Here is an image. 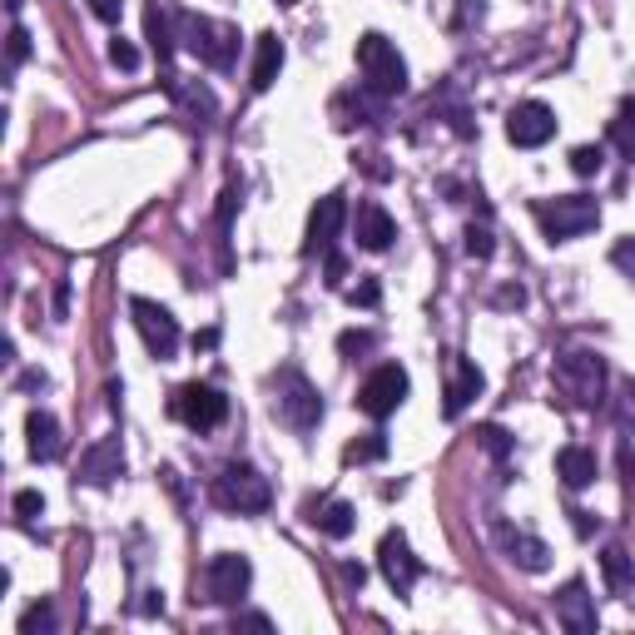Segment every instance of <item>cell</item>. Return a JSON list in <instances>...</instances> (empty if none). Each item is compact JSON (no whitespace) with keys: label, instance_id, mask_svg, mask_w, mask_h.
Returning a JSON list of instances; mask_svg holds the SVG:
<instances>
[{"label":"cell","instance_id":"obj_1","mask_svg":"<svg viewBox=\"0 0 635 635\" xmlns=\"http://www.w3.org/2000/svg\"><path fill=\"white\" fill-rule=\"evenodd\" d=\"M179 45L209 70H234V60H239V30L229 20L179 10Z\"/></svg>","mask_w":635,"mask_h":635},{"label":"cell","instance_id":"obj_2","mask_svg":"<svg viewBox=\"0 0 635 635\" xmlns=\"http://www.w3.org/2000/svg\"><path fill=\"white\" fill-rule=\"evenodd\" d=\"M358 70H363V85L378 100H392V95L407 90V60L397 55V45L387 35H378V30H368L358 40Z\"/></svg>","mask_w":635,"mask_h":635},{"label":"cell","instance_id":"obj_3","mask_svg":"<svg viewBox=\"0 0 635 635\" xmlns=\"http://www.w3.org/2000/svg\"><path fill=\"white\" fill-rule=\"evenodd\" d=\"M536 224H541V234H546L551 244H566V239H576V234H586V229L601 224V204H596L591 194L541 199V204H536Z\"/></svg>","mask_w":635,"mask_h":635},{"label":"cell","instance_id":"obj_4","mask_svg":"<svg viewBox=\"0 0 635 635\" xmlns=\"http://www.w3.org/2000/svg\"><path fill=\"white\" fill-rule=\"evenodd\" d=\"M214 502L224 511H239V516H254V511H268L273 502V487L268 477L249 467V462H229L219 477H214Z\"/></svg>","mask_w":635,"mask_h":635},{"label":"cell","instance_id":"obj_5","mask_svg":"<svg viewBox=\"0 0 635 635\" xmlns=\"http://www.w3.org/2000/svg\"><path fill=\"white\" fill-rule=\"evenodd\" d=\"M169 412H174L189 432H214V427H224V417H229V397H224L214 382H184V387H174Z\"/></svg>","mask_w":635,"mask_h":635},{"label":"cell","instance_id":"obj_6","mask_svg":"<svg viewBox=\"0 0 635 635\" xmlns=\"http://www.w3.org/2000/svg\"><path fill=\"white\" fill-rule=\"evenodd\" d=\"M556 387L576 407H596L606 397V363L596 353H561L556 358Z\"/></svg>","mask_w":635,"mask_h":635},{"label":"cell","instance_id":"obj_7","mask_svg":"<svg viewBox=\"0 0 635 635\" xmlns=\"http://www.w3.org/2000/svg\"><path fill=\"white\" fill-rule=\"evenodd\" d=\"M273 407H278V417L293 427V432H308V427H318V417H323V397H318V387L303 378V373H293V368H283L278 382H273Z\"/></svg>","mask_w":635,"mask_h":635},{"label":"cell","instance_id":"obj_8","mask_svg":"<svg viewBox=\"0 0 635 635\" xmlns=\"http://www.w3.org/2000/svg\"><path fill=\"white\" fill-rule=\"evenodd\" d=\"M129 313H134V328H139L149 358L169 363L179 353V323H174V313L164 303H154V298H129Z\"/></svg>","mask_w":635,"mask_h":635},{"label":"cell","instance_id":"obj_9","mask_svg":"<svg viewBox=\"0 0 635 635\" xmlns=\"http://www.w3.org/2000/svg\"><path fill=\"white\" fill-rule=\"evenodd\" d=\"M249 586H254V566H249V556H239V551H219V556L209 561V571H204V596H209L214 606L244 601Z\"/></svg>","mask_w":635,"mask_h":635},{"label":"cell","instance_id":"obj_10","mask_svg":"<svg viewBox=\"0 0 635 635\" xmlns=\"http://www.w3.org/2000/svg\"><path fill=\"white\" fill-rule=\"evenodd\" d=\"M407 368H397V363H382V368H373L368 373V382L358 387V407L373 417V422H382V417H392L397 407H402V397H407Z\"/></svg>","mask_w":635,"mask_h":635},{"label":"cell","instance_id":"obj_11","mask_svg":"<svg viewBox=\"0 0 635 635\" xmlns=\"http://www.w3.org/2000/svg\"><path fill=\"white\" fill-rule=\"evenodd\" d=\"M551 134H556V110L541 100H521L507 115V139L516 149H541Z\"/></svg>","mask_w":635,"mask_h":635},{"label":"cell","instance_id":"obj_12","mask_svg":"<svg viewBox=\"0 0 635 635\" xmlns=\"http://www.w3.org/2000/svg\"><path fill=\"white\" fill-rule=\"evenodd\" d=\"M378 566H382V576H387V586H392L397 596H407V591L417 586V576H422V561L412 556V546H407L402 531H387V536H382Z\"/></svg>","mask_w":635,"mask_h":635},{"label":"cell","instance_id":"obj_13","mask_svg":"<svg viewBox=\"0 0 635 635\" xmlns=\"http://www.w3.org/2000/svg\"><path fill=\"white\" fill-rule=\"evenodd\" d=\"M343 224H348L343 194H323V199L313 204V214H308V244H303V254H333Z\"/></svg>","mask_w":635,"mask_h":635},{"label":"cell","instance_id":"obj_14","mask_svg":"<svg viewBox=\"0 0 635 635\" xmlns=\"http://www.w3.org/2000/svg\"><path fill=\"white\" fill-rule=\"evenodd\" d=\"M556 621H561L571 635H591L596 626H601V616H596V596L586 591V581H566V586L556 591Z\"/></svg>","mask_w":635,"mask_h":635},{"label":"cell","instance_id":"obj_15","mask_svg":"<svg viewBox=\"0 0 635 635\" xmlns=\"http://www.w3.org/2000/svg\"><path fill=\"white\" fill-rule=\"evenodd\" d=\"M120 472H125V447H120V437H105V442L85 447V457H80V482L110 487Z\"/></svg>","mask_w":635,"mask_h":635},{"label":"cell","instance_id":"obj_16","mask_svg":"<svg viewBox=\"0 0 635 635\" xmlns=\"http://www.w3.org/2000/svg\"><path fill=\"white\" fill-rule=\"evenodd\" d=\"M174 20H179V10H174L169 0H149V5H144V35H149V50L159 55V65H169L174 50H179Z\"/></svg>","mask_w":635,"mask_h":635},{"label":"cell","instance_id":"obj_17","mask_svg":"<svg viewBox=\"0 0 635 635\" xmlns=\"http://www.w3.org/2000/svg\"><path fill=\"white\" fill-rule=\"evenodd\" d=\"M353 234H358V244L368 249V254H382V249H392V239H397V224H392V214L382 209V204H358V219H353Z\"/></svg>","mask_w":635,"mask_h":635},{"label":"cell","instance_id":"obj_18","mask_svg":"<svg viewBox=\"0 0 635 635\" xmlns=\"http://www.w3.org/2000/svg\"><path fill=\"white\" fill-rule=\"evenodd\" d=\"M25 437H30V457H35V462H60L65 437H60V422H55L45 407H35V412L25 417Z\"/></svg>","mask_w":635,"mask_h":635},{"label":"cell","instance_id":"obj_19","mask_svg":"<svg viewBox=\"0 0 635 635\" xmlns=\"http://www.w3.org/2000/svg\"><path fill=\"white\" fill-rule=\"evenodd\" d=\"M472 397H482V368H477V363H467V358H457L452 382H447V402H442V412H447V417H462V412L472 407Z\"/></svg>","mask_w":635,"mask_h":635},{"label":"cell","instance_id":"obj_20","mask_svg":"<svg viewBox=\"0 0 635 635\" xmlns=\"http://www.w3.org/2000/svg\"><path fill=\"white\" fill-rule=\"evenodd\" d=\"M497 541L507 546V556L521 566V571H546L551 566V546L526 536V531H511V526H497Z\"/></svg>","mask_w":635,"mask_h":635},{"label":"cell","instance_id":"obj_21","mask_svg":"<svg viewBox=\"0 0 635 635\" xmlns=\"http://www.w3.org/2000/svg\"><path fill=\"white\" fill-rule=\"evenodd\" d=\"M596 472H601V467H596V452H591V447H561V452H556V477H561L571 492L591 487Z\"/></svg>","mask_w":635,"mask_h":635},{"label":"cell","instance_id":"obj_22","mask_svg":"<svg viewBox=\"0 0 635 635\" xmlns=\"http://www.w3.org/2000/svg\"><path fill=\"white\" fill-rule=\"evenodd\" d=\"M278 70H283V40H278V35H258L254 75H249V85H254V90H273Z\"/></svg>","mask_w":635,"mask_h":635},{"label":"cell","instance_id":"obj_23","mask_svg":"<svg viewBox=\"0 0 635 635\" xmlns=\"http://www.w3.org/2000/svg\"><path fill=\"white\" fill-rule=\"evenodd\" d=\"M308 521H313L323 536L343 541V536H353V526H358V511L348 507V502H323V507H308Z\"/></svg>","mask_w":635,"mask_h":635},{"label":"cell","instance_id":"obj_24","mask_svg":"<svg viewBox=\"0 0 635 635\" xmlns=\"http://www.w3.org/2000/svg\"><path fill=\"white\" fill-rule=\"evenodd\" d=\"M601 571H606V586H611L616 596L631 586V556H626L621 546H606V556H601Z\"/></svg>","mask_w":635,"mask_h":635},{"label":"cell","instance_id":"obj_25","mask_svg":"<svg viewBox=\"0 0 635 635\" xmlns=\"http://www.w3.org/2000/svg\"><path fill=\"white\" fill-rule=\"evenodd\" d=\"M387 457V437L382 432H368L363 442H348V452H343V462H378Z\"/></svg>","mask_w":635,"mask_h":635},{"label":"cell","instance_id":"obj_26","mask_svg":"<svg viewBox=\"0 0 635 635\" xmlns=\"http://www.w3.org/2000/svg\"><path fill=\"white\" fill-rule=\"evenodd\" d=\"M601 164H606V149H601V144H581V149H571V169H576L581 179L601 174Z\"/></svg>","mask_w":635,"mask_h":635},{"label":"cell","instance_id":"obj_27","mask_svg":"<svg viewBox=\"0 0 635 635\" xmlns=\"http://www.w3.org/2000/svg\"><path fill=\"white\" fill-rule=\"evenodd\" d=\"M20 631L35 635V631H55V611H50V601H35L25 616H20Z\"/></svg>","mask_w":635,"mask_h":635},{"label":"cell","instance_id":"obj_28","mask_svg":"<svg viewBox=\"0 0 635 635\" xmlns=\"http://www.w3.org/2000/svg\"><path fill=\"white\" fill-rule=\"evenodd\" d=\"M467 254H472V258H492V254H497V239H492V229H487V224H472V229H467Z\"/></svg>","mask_w":635,"mask_h":635},{"label":"cell","instance_id":"obj_29","mask_svg":"<svg viewBox=\"0 0 635 635\" xmlns=\"http://www.w3.org/2000/svg\"><path fill=\"white\" fill-rule=\"evenodd\" d=\"M373 348V333H363V328H348L343 338H338V353L343 358H358V353H368Z\"/></svg>","mask_w":635,"mask_h":635},{"label":"cell","instance_id":"obj_30","mask_svg":"<svg viewBox=\"0 0 635 635\" xmlns=\"http://www.w3.org/2000/svg\"><path fill=\"white\" fill-rule=\"evenodd\" d=\"M110 65H120V70H139V50L129 45L125 35H115V40H110Z\"/></svg>","mask_w":635,"mask_h":635},{"label":"cell","instance_id":"obj_31","mask_svg":"<svg viewBox=\"0 0 635 635\" xmlns=\"http://www.w3.org/2000/svg\"><path fill=\"white\" fill-rule=\"evenodd\" d=\"M40 511H45V497H40L35 487H25V492H15V516H20V521H35Z\"/></svg>","mask_w":635,"mask_h":635},{"label":"cell","instance_id":"obj_32","mask_svg":"<svg viewBox=\"0 0 635 635\" xmlns=\"http://www.w3.org/2000/svg\"><path fill=\"white\" fill-rule=\"evenodd\" d=\"M378 298H382V288H378V278H363L353 293H348V303L353 308H378Z\"/></svg>","mask_w":635,"mask_h":635},{"label":"cell","instance_id":"obj_33","mask_svg":"<svg viewBox=\"0 0 635 635\" xmlns=\"http://www.w3.org/2000/svg\"><path fill=\"white\" fill-rule=\"evenodd\" d=\"M20 60H30V35L20 25H10V65H20Z\"/></svg>","mask_w":635,"mask_h":635},{"label":"cell","instance_id":"obj_34","mask_svg":"<svg viewBox=\"0 0 635 635\" xmlns=\"http://www.w3.org/2000/svg\"><path fill=\"white\" fill-rule=\"evenodd\" d=\"M477 437H482V447H487V452H497V457H507V432H502V427H482Z\"/></svg>","mask_w":635,"mask_h":635},{"label":"cell","instance_id":"obj_35","mask_svg":"<svg viewBox=\"0 0 635 635\" xmlns=\"http://www.w3.org/2000/svg\"><path fill=\"white\" fill-rule=\"evenodd\" d=\"M482 15H487V5H482V0H462V10H457V30H462V25H472V20H482Z\"/></svg>","mask_w":635,"mask_h":635},{"label":"cell","instance_id":"obj_36","mask_svg":"<svg viewBox=\"0 0 635 635\" xmlns=\"http://www.w3.org/2000/svg\"><path fill=\"white\" fill-rule=\"evenodd\" d=\"M90 10H95L100 20H110V25H115V20H120V10H125V0H90Z\"/></svg>","mask_w":635,"mask_h":635},{"label":"cell","instance_id":"obj_37","mask_svg":"<svg viewBox=\"0 0 635 635\" xmlns=\"http://www.w3.org/2000/svg\"><path fill=\"white\" fill-rule=\"evenodd\" d=\"M616 263L635 278V239H621V244H616Z\"/></svg>","mask_w":635,"mask_h":635},{"label":"cell","instance_id":"obj_38","mask_svg":"<svg viewBox=\"0 0 635 635\" xmlns=\"http://www.w3.org/2000/svg\"><path fill=\"white\" fill-rule=\"evenodd\" d=\"M139 611H144V616H164V591H144Z\"/></svg>","mask_w":635,"mask_h":635},{"label":"cell","instance_id":"obj_39","mask_svg":"<svg viewBox=\"0 0 635 635\" xmlns=\"http://www.w3.org/2000/svg\"><path fill=\"white\" fill-rule=\"evenodd\" d=\"M343 273H348L343 254H328V288H338V283H343Z\"/></svg>","mask_w":635,"mask_h":635},{"label":"cell","instance_id":"obj_40","mask_svg":"<svg viewBox=\"0 0 635 635\" xmlns=\"http://www.w3.org/2000/svg\"><path fill=\"white\" fill-rule=\"evenodd\" d=\"M234 626H249V631H273V621H268V616H258V611H249V616H234Z\"/></svg>","mask_w":635,"mask_h":635},{"label":"cell","instance_id":"obj_41","mask_svg":"<svg viewBox=\"0 0 635 635\" xmlns=\"http://www.w3.org/2000/svg\"><path fill=\"white\" fill-rule=\"evenodd\" d=\"M611 139H616V144H621V149L631 154V164H635V139H631V125H616V129H611Z\"/></svg>","mask_w":635,"mask_h":635},{"label":"cell","instance_id":"obj_42","mask_svg":"<svg viewBox=\"0 0 635 635\" xmlns=\"http://www.w3.org/2000/svg\"><path fill=\"white\" fill-rule=\"evenodd\" d=\"M219 343V328H204V333H194V348H214Z\"/></svg>","mask_w":635,"mask_h":635},{"label":"cell","instance_id":"obj_43","mask_svg":"<svg viewBox=\"0 0 635 635\" xmlns=\"http://www.w3.org/2000/svg\"><path fill=\"white\" fill-rule=\"evenodd\" d=\"M571 516H576V531H581V536H591V531H596V521H591V511H571Z\"/></svg>","mask_w":635,"mask_h":635},{"label":"cell","instance_id":"obj_44","mask_svg":"<svg viewBox=\"0 0 635 635\" xmlns=\"http://www.w3.org/2000/svg\"><path fill=\"white\" fill-rule=\"evenodd\" d=\"M502 303H507V308H511V303L521 308V303H526V293H521V288H502Z\"/></svg>","mask_w":635,"mask_h":635},{"label":"cell","instance_id":"obj_45","mask_svg":"<svg viewBox=\"0 0 635 635\" xmlns=\"http://www.w3.org/2000/svg\"><path fill=\"white\" fill-rule=\"evenodd\" d=\"M621 125H635V100H626V105H621Z\"/></svg>","mask_w":635,"mask_h":635},{"label":"cell","instance_id":"obj_46","mask_svg":"<svg viewBox=\"0 0 635 635\" xmlns=\"http://www.w3.org/2000/svg\"><path fill=\"white\" fill-rule=\"evenodd\" d=\"M278 5H293V0H278Z\"/></svg>","mask_w":635,"mask_h":635}]
</instances>
